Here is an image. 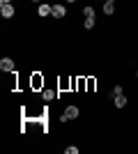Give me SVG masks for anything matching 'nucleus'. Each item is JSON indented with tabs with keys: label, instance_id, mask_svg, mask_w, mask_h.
Returning <instances> with one entry per match:
<instances>
[{
	"label": "nucleus",
	"instance_id": "obj_15",
	"mask_svg": "<svg viewBox=\"0 0 138 154\" xmlns=\"http://www.w3.org/2000/svg\"><path fill=\"white\" fill-rule=\"evenodd\" d=\"M67 2H76V0H67Z\"/></svg>",
	"mask_w": 138,
	"mask_h": 154
},
{
	"label": "nucleus",
	"instance_id": "obj_1",
	"mask_svg": "<svg viewBox=\"0 0 138 154\" xmlns=\"http://www.w3.org/2000/svg\"><path fill=\"white\" fill-rule=\"evenodd\" d=\"M37 14H39L41 19H44V16H51V14H53V5H46V2H39V5H37Z\"/></svg>",
	"mask_w": 138,
	"mask_h": 154
},
{
	"label": "nucleus",
	"instance_id": "obj_14",
	"mask_svg": "<svg viewBox=\"0 0 138 154\" xmlns=\"http://www.w3.org/2000/svg\"><path fill=\"white\" fill-rule=\"evenodd\" d=\"M32 2H37V5H39V2H41V0H32Z\"/></svg>",
	"mask_w": 138,
	"mask_h": 154
},
{
	"label": "nucleus",
	"instance_id": "obj_7",
	"mask_svg": "<svg viewBox=\"0 0 138 154\" xmlns=\"http://www.w3.org/2000/svg\"><path fill=\"white\" fill-rule=\"evenodd\" d=\"M113 12H115V2H108V0H106V2H104V14H106V16H111Z\"/></svg>",
	"mask_w": 138,
	"mask_h": 154
},
{
	"label": "nucleus",
	"instance_id": "obj_12",
	"mask_svg": "<svg viewBox=\"0 0 138 154\" xmlns=\"http://www.w3.org/2000/svg\"><path fill=\"white\" fill-rule=\"evenodd\" d=\"M115 94H122V85H115V88H113V97Z\"/></svg>",
	"mask_w": 138,
	"mask_h": 154
},
{
	"label": "nucleus",
	"instance_id": "obj_16",
	"mask_svg": "<svg viewBox=\"0 0 138 154\" xmlns=\"http://www.w3.org/2000/svg\"><path fill=\"white\" fill-rule=\"evenodd\" d=\"M136 76H138V71H136Z\"/></svg>",
	"mask_w": 138,
	"mask_h": 154
},
{
	"label": "nucleus",
	"instance_id": "obj_6",
	"mask_svg": "<svg viewBox=\"0 0 138 154\" xmlns=\"http://www.w3.org/2000/svg\"><path fill=\"white\" fill-rule=\"evenodd\" d=\"M65 115L69 117V120H74V117H78V108H76V106H69V108L65 110Z\"/></svg>",
	"mask_w": 138,
	"mask_h": 154
},
{
	"label": "nucleus",
	"instance_id": "obj_5",
	"mask_svg": "<svg viewBox=\"0 0 138 154\" xmlns=\"http://www.w3.org/2000/svg\"><path fill=\"white\" fill-rule=\"evenodd\" d=\"M113 99H115V108H124L127 106V97L124 94H115Z\"/></svg>",
	"mask_w": 138,
	"mask_h": 154
},
{
	"label": "nucleus",
	"instance_id": "obj_10",
	"mask_svg": "<svg viewBox=\"0 0 138 154\" xmlns=\"http://www.w3.org/2000/svg\"><path fill=\"white\" fill-rule=\"evenodd\" d=\"M67 154H78V147H76V145H69V147H67Z\"/></svg>",
	"mask_w": 138,
	"mask_h": 154
},
{
	"label": "nucleus",
	"instance_id": "obj_8",
	"mask_svg": "<svg viewBox=\"0 0 138 154\" xmlns=\"http://www.w3.org/2000/svg\"><path fill=\"white\" fill-rule=\"evenodd\" d=\"M83 16H85V19H94V9H92L90 5L83 7Z\"/></svg>",
	"mask_w": 138,
	"mask_h": 154
},
{
	"label": "nucleus",
	"instance_id": "obj_13",
	"mask_svg": "<svg viewBox=\"0 0 138 154\" xmlns=\"http://www.w3.org/2000/svg\"><path fill=\"white\" fill-rule=\"evenodd\" d=\"M9 2H12V0H0V5H9Z\"/></svg>",
	"mask_w": 138,
	"mask_h": 154
},
{
	"label": "nucleus",
	"instance_id": "obj_9",
	"mask_svg": "<svg viewBox=\"0 0 138 154\" xmlns=\"http://www.w3.org/2000/svg\"><path fill=\"white\" fill-rule=\"evenodd\" d=\"M53 97H55V92H51V90H46V92H44V99H46V101H51Z\"/></svg>",
	"mask_w": 138,
	"mask_h": 154
},
{
	"label": "nucleus",
	"instance_id": "obj_4",
	"mask_svg": "<svg viewBox=\"0 0 138 154\" xmlns=\"http://www.w3.org/2000/svg\"><path fill=\"white\" fill-rule=\"evenodd\" d=\"M51 16H55V19L67 16V7H65V5H53V14H51Z\"/></svg>",
	"mask_w": 138,
	"mask_h": 154
},
{
	"label": "nucleus",
	"instance_id": "obj_11",
	"mask_svg": "<svg viewBox=\"0 0 138 154\" xmlns=\"http://www.w3.org/2000/svg\"><path fill=\"white\" fill-rule=\"evenodd\" d=\"M85 28L92 30V28H94V19H85Z\"/></svg>",
	"mask_w": 138,
	"mask_h": 154
},
{
	"label": "nucleus",
	"instance_id": "obj_3",
	"mask_svg": "<svg viewBox=\"0 0 138 154\" xmlns=\"http://www.w3.org/2000/svg\"><path fill=\"white\" fill-rule=\"evenodd\" d=\"M0 71H5V74L14 71V60L12 58H2V60H0Z\"/></svg>",
	"mask_w": 138,
	"mask_h": 154
},
{
	"label": "nucleus",
	"instance_id": "obj_2",
	"mask_svg": "<svg viewBox=\"0 0 138 154\" xmlns=\"http://www.w3.org/2000/svg\"><path fill=\"white\" fill-rule=\"evenodd\" d=\"M14 14H16V9L12 7V2H9V5H0V16H2V19H12Z\"/></svg>",
	"mask_w": 138,
	"mask_h": 154
}]
</instances>
